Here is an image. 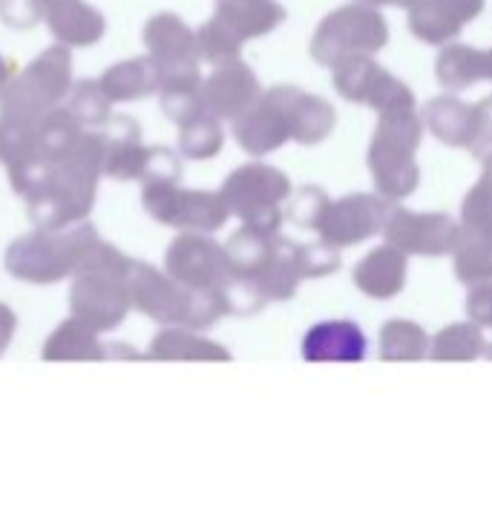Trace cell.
<instances>
[{
    "label": "cell",
    "instance_id": "6da1fadb",
    "mask_svg": "<svg viewBox=\"0 0 492 512\" xmlns=\"http://www.w3.org/2000/svg\"><path fill=\"white\" fill-rule=\"evenodd\" d=\"M366 354V337L363 331L346 323V320H337V323H320L314 326L303 340V357L305 360H363Z\"/></svg>",
    "mask_w": 492,
    "mask_h": 512
}]
</instances>
